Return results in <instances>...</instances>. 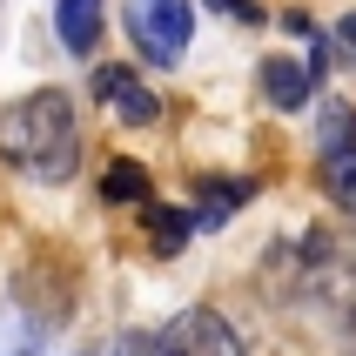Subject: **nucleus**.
<instances>
[{"label": "nucleus", "mask_w": 356, "mask_h": 356, "mask_svg": "<svg viewBox=\"0 0 356 356\" xmlns=\"http://www.w3.org/2000/svg\"><path fill=\"white\" fill-rule=\"evenodd\" d=\"M0 161L34 181H67L81 168L74 101L60 88H40V95H20L14 108H0Z\"/></svg>", "instance_id": "f257e3e1"}, {"label": "nucleus", "mask_w": 356, "mask_h": 356, "mask_svg": "<svg viewBox=\"0 0 356 356\" xmlns=\"http://www.w3.org/2000/svg\"><path fill=\"white\" fill-rule=\"evenodd\" d=\"M108 356H242V337L229 330L222 309L195 302V309H181L168 330H128Z\"/></svg>", "instance_id": "f03ea898"}, {"label": "nucleus", "mask_w": 356, "mask_h": 356, "mask_svg": "<svg viewBox=\"0 0 356 356\" xmlns=\"http://www.w3.org/2000/svg\"><path fill=\"white\" fill-rule=\"evenodd\" d=\"M121 20H128L135 54L155 60V67H175V60L188 54V40H195V7H188V0H128Z\"/></svg>", "instance_id": "7ed1b4c3"}, {"label": "nucleus", "mask_w": 356, "mask_h": 356, "mask_svg": "<svg viewBox=\"0 0 356 356\" xmlns=\"http://www.w3.org/2000/svg\"><path fill=\"white\" fill-rule=\"evenodd\" d=\"M316 161H323V188L343 216H356V108L350 101H330L316 128Z\"/></svg>", "instance_id": "20e7f679"}, {"label": "nucleus", "mask_w": 356, "mask_h": 356, "mask_svg": "<svg viewBox=\"0 0 356 356\" xmlns=\"http://www.w3.org/2000/svg\"><path fill=\"white\" fill-rule=\"evenodd\" d=\"M95 95H101V108L115 121H128V128H148V121L161 115V101L135 81V67H95Z\"/></svg>", "instance_id": "39448f33"}, {"label": "nucleus", "mask_w": 356, "mask_h": 356, "mask_svg": "<svg viewBox=\"0 0 356 356\" xmlns=\"http://www.w3.org/2000/svg\"><path fill=\"white\" fill-rule=\"evenodd\" d=\"M316 60H289V54H276V60H262V95H269V108L276 115H296L302 101L316 95Z\"/></svg>", "instance_id": "423d86ee"}, {"label": "nucleus", "mask_w": 356, "mask_h": 356, "mask_svg": "<svg viewBox=\"0 0 356 356\" xmlns=\"http://www.w3.org/2000/svg\"><path fill=\"white\" fill-rule=\"evenodd\" d=\"M309 289L330 302V323H337L343 343L356 350V262H323L316 276H309Z\"/></svg>", "instance_id": "0eeeda50"}, {"label": "nucleus", "mask_w": 356, "mask_h": 356, "mask_svg": "<svg viewBox=\"0 0 356 356\" xmlns=\"http://www.w3.org/2000/svg\"><path fill=\"white\" fill-rule=\"evenodd\" d=\"M54 34L67 54H95V40H101V0H60L54 7Z\"/></svg>", "instance_id": "6e6552de"}, {"label": "nucleus", "mask_w": 356, "mask_h": 356, "mask_svg": "<svg viewBox=\"0 0 356 356\" xmlns=\"http://www.w3.org/2000/svg\"><path fill=\"white\" fill-rule=\"evenodd\" d=\"M256 195V181L242 175V181H222V175H202V209H195V222L202 229H222V222H229V209H236V202H249Z\"/></svg>", "instance_id": "1a4fd4ad"}, {"label": "nucleus", "mask_w": 356, "mask_h": 356, "mask_svg": "<svg viewBox=\"0 0 356 356\" xmlns=\"http://www.w3.org/2000/svg\"><path fill=\"white\" fill-rule=\"evenodd\" d=\"M40 343H47L40 316L27 309V302H7V309H0V356H34Z\"/></svg>", "instance_id": "9d476101"}, {"label": "nucleus", "mask_w": 356, "mask_h": 356, "mask_svg": "<svg viewBox=\"0 0 356 356\" xmlns=\"http://www.w3.org/2000/svg\"><path fill=\"white\" fill-rule=\"evenodd\" d=\"M101 202H115V209H128V202H148V168L141 161H108L101 168Z\"/></svg>", "instance_id": "9b49d317"}, {"label": "nucleus", "mask_w": 356, "mask_h": 356, "mask_svg": "<svg viewBox=\"0 0 356 356\" xmlns=\"http://www.w3.org/2000/svg\"><path fill=\"white\" fill-rule=\"evenodd\" d=\"M195 229H202V222L188 216V209H148V242H155V256H175Z\"/></svg>", "instance_id": "f8f14e48"}, {"label": "nucleus", "mask_w": 356, "mask_h": 356, "mask_svg": "<svg viewBox=\"0 0 356 356\" xmlns=\"http://www.w3.org/2000/svg\"><path fill=\"white\" fill-rule=\"evenodd\" d=\"M282 34H316V27H309V14H302V7H289V14H282Z\"/></svg>", "instance_id": "ddd939ff"}, {"label": "nucleus", "mask_w": 356, "mask_h": 356, "mask_svg": "<svg viewBox=\"0 0 356 356\" xmlns=\"http://www.w3.org/2000/svg\"><path fill=\"white\" fill-rule=\"evenodd\" d=\"M209 7H222V14H236V20H262L256 7H249V0H209Z\"/></svg>", "instance_id": "4468645a"}, {"label": "nucleus", "mask_w": 356, "mask_h": 356, "mask_svg": "<svg viewBox=\"0 0 356 356\" xmlns=\"http://www.w3.org/2000/svg\"><path fill=\"white\" fill-rule=\"evenodd\" d=\"M337 40H343V47H350V54H356V14H343V27H337Z\"/></svg>", "instance_id": "2eb2a0df"}, {"label": "nucleus", "mask_w": 356, "mask_h": 356, "mask_svg": "<svg viewBox=\"0 0 356 356\" xmlns=\"http://www.w3.org/2000/svg\"><path fill=\"white\" fill-rule=\"evenodd\" d=\"M88 356H95V350H88Z\"/></svg>", "instance_id": "dca6fc26"}]
</instances>
